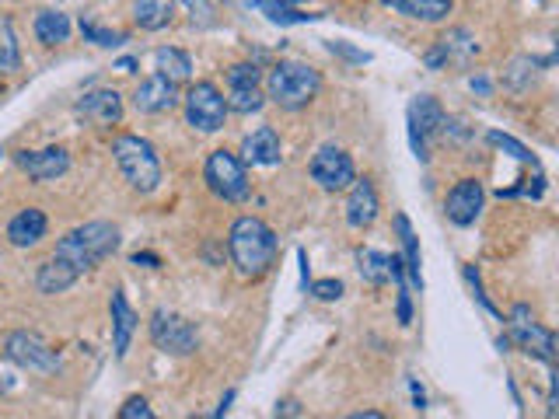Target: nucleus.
I'll return each instance as SVG.
<instances>
[{
  "label": "nucleus",
  "mask_w": 559,
  "mask_h": 419,
  "mask_svg": "<svg viewBox=\"0 0 559 419\" xmlns=\"http://www.w3.org/2000/svg\"><path fill=\"white\" fill-rule=\"evenodd\" d=\"M228 252L235 269L245 280H259L273 269L280 252V238L266 220L259 217H238L228 231Z\"/></svg>",
  "instance_id": "1"
},
{
  "label": "nucleus",
  "mask_w": 559,
  "mask_h": 419,
  "mask_svg": "<svg viewBox=\"0 0 559 419\" xmlns=\"http://www.w3.org/2000/svg\"><path fill=\"white\" fill-rule=\"evenodd\" d=\"M119 248V231L109 220H88V224L67 231L56 241L53 259H60L63 266H70L77 276H84L88 269H95L98 262H105Z\"/></svg>",
  "instance_id": "2"
},
{
  "label": "nucleus",
  "mask_w": 559,
  "mask_h": 419,
  "mask_svg": "<svg viewBox=\"0 0 559 419\" xmlns=\"http://www.w3.org/2000/svg\"><path fill=\"white\" fill-rule=\"evenodd\" d=\"M318 91H322V74L311 63H301V60L273 63L270 77H266V98L287 112L308 109L318 98Z\"/></svg>",
  "instance_id": "3"
},
{
  "label": "nucleus",
  "mask_w": 559,
  "mask_h": 419,
  "mask_svg": "<svg viewBox=\"0 0 559 419\" xmlns=\"http://www.w3.org/2000/svg\"><path fill=\"white\" fill-rule=\"evenodd\" d=\"M112 154H116V165L123 179L130 182V189L147 196L161 186V158L151 147V140L137 137V133H123V137L112 140Z\"/></svg>",
  "instance_id": "4"
},
{
  "label": "nucleus",
  "mask_w": 559,
  "mask_h": 419,
  "mask_svg": "<svg viewBox=\"0 0 559 419\" xmlns=\"http://www.w3.org/2000/svg\"><path fill=\"white\" fill-rule=\"evenodd\" d=\"M203 182L207 189L224 203H245L252 196V182L249 172H245V161L231 151H214L203 165Z\"/></svg>",
  "instance_id": "5"
},
{
  "label": "nucleus",
  "mask_w": 559,
  "mask_h": 419,
  "mask_svg": "<svg viewBox=\"0 0 559 419\" xmlns=\"http://www.w3.org/2000/svg\"><path fill=\"white\" fill-rule=\"evenodd\" d=\"M228 98L214 81H196L186 91V123L200 133H217L228 123Z\"/></svg>",
  "instance_id": "6"
},
{
  "label": "nucleus",
  "mask_w": 559,
  "mask_h": 419,
  "mask_svg": "<svg viewBox=\"0 0 559 419\" xmlns=\"http://www.w3.org/2000/svg\"><path fill=\"white\" fill-rule=\"evenodd\" d=\"M151 343L168 357H189L200 346V336H196V325L182 318L179 311L158 308L151 315Z\"/></svg>",
  "instance_id": "7"
},
{
  "label": "nucleus",
  "mask_w": 559,
  "mask_h": 419,
  "mask_svg": "<svg viewBox=\"0 0 559 419\" xmlns=\"http://www.w3.org/2000/svg\"><path fill=\"white\" fill-rule=\"evenodd\" d=\"M444 109L434 95H416L409 102L406 112V126H409V144H413V154L420 161H430V140L444 130Z\"/></svg>",
  "instance_id": "8"
},
{
  "label": "nucleus",
  "mask_w": 559,
  "mask_h": 419,
  "mask_svg": "<svg viewBox=\"0 0 559 419\" xmlns=\"http://www.w3.org/2000/svg\"><path fill=\"white\" fill-rule=\"evenodd\" d=\"M507 325H511V339L518 343V350H525L528 357L542 360V364H553L556 360V336L535 322V315H532L528 304H514Z\"/></svg>",
  "instance_id": "9"
},
{
  "label": "nucleus",
  "mask_w": 559,
  "mask_h": 419,
  "mask_svg": "<svg viewBox=\"0 0 559 419\" xmlns=\"http://www.w3.org/2000/svg\"><path fill=\"white\" fill-rule=\"evenodd\" d=\"M4 357L11 364H18L21 371H35V374H53L60 371V357L56 350H49V343L35 332H11L4 339Z\"/></svg>",
  "instance_id": "10"
},
{
  "label": "nucleus",
  "mask_w": 559,
  "mask_h": 419,
  "mask_svg": "<svg viewBox=\"0 0 559 419\" xmlns=\"http://www.w3.org/2000/svg\"><path fill=\"white\" fill-rule=\"evenodd\" d=\"M308 172H311V179L318 182V189H322V193H343V189H350V182L357 179L353 158L336 144L318 147L315 158H311Z\"/></svg>",
  "instance_id": "11"
},
{
  "label": "nucleus",
  "mask_w": 559,
  "mask_h": 419,
  "mask_svg": "<svg viewBox=\"0 0 559 419\" xmlns=\"http://www.w3.org/2000/svg\"><path fill=\"white\" fill-rule=\"evenodd\" d=\"M224 81H228V109L242 112V116L263 109V70L256 63H235V67H228Z\"/></svg>",
  "instance_id": "12"
},
{
  "label": "nucleus",
  "mask_w": 559,
  "mask_h": 419,
  "mask_svg": "<svg viewBox=\"0 0 559 419\" xmlns=\"http://www.w3.org/2000/svg\"><path fill=\"white\" fill-rule=\"evenodd\" d=\"M74 112L84 119V123L98 126V130H109V126H116L119 119H123V95L112 88H95V91H88V95L77 98Z\"/></svg>",
  "instance_id": "13"
},
{
  "label": "nucleus",
  "mask_w": 559,
  "mask_h": 419,
  "mask_svg": "<svg viewBox=\"0 0 559 419\" xmlns=\"http://www.w3.org/2000/svg\"><path fill=\"white\" fill-rule=\"evenodd\" d=\"M133 105H137V112H144V116H165V112H172L175 105H179V84L165 74H151L147 81L137 84Z\"/></svg>",
  "instance_id": "14"
},
{
  "label": "nucleus",
  "mask_w": 559,
  "mask_h": 419,
  "mask_svg": "<svg viewBox=\"0 0 559 419\" xmlns=\"http://www.w3.org/2000/svg\"><path fill=\"white\" fill-rule=\"evenodd\" d=\"M14 165L35 182H53L70 172V154L63 147H42V151H21L14 154Z\"/></svg>",
  "instance_id": "15"
},
{
  "label": "nucleus",
  "mask_w": 559,
  "mask_h": 419,
  "mask_svg": "<svg viewBox=\"0 0 559 419\" xmlns=\"http://www.w3.org/2000/svg\"><path fill=\"white\" fill-rule=\"evenodd\" d=\"M479 210H483V182L479 179L455 182V189L444 196V213H448V220L451 224H458V227L476 224Z\"/></svg>",
  "instance_id": "16"
},
{
  "label": "nucleus",
  "mask_w": 559,
  "mask_h": 419,
  "mask_svg": "<svg viewBox=\"0 0 559 419\" xmlns=\"http://www.w3.org/2000/svg\"><path fill=\"white\" fill-rule=\"evenodd\" d=\"M381 200H378V189H374L371 179H353L350 182V200H346V224L353 231H367V227L378 220Z\"/></svg>",
  "instance_id": "17"
},
{
  "label": "nucleus",
  "mask_w": 559,
  "mask_h": 419,
  "mask_svg": "<svg viewBox=\"0 0 559 419\" xmlns=\"http://www.w3.org/2000/svg\"><path fill=\"white\" fill-rule=\"evenodd\" d=\"M242 161L245 165H256V168H273L283 161V147L280 137L273 126H259L256 133L242 140Z\"/></svg>",
  "instance_id": "18"
},
{
  "label": "nucleus",
  "mask_w": 559,
  "mask_h": 419,
  "mask_svg": "<svg viewBox=\"0 0 559 419\" xmlns=\"http://www.w3.org/2000/svg\"><path fill=\"white\" fill-rule=\"evenodd\" d=\"M109 311H112V346H116V360H126L140 318H137V311L130 308V301H126L123 290H112Z\"/></svg>",
  "instance_id": "19"
},
{
  "label": "nucleus",
  "mask_w": 559,
  "mask_h": 419,
  "mask_svg": "<svg viewBox=\"0 0 559 419\" xmlns=\"http://www.w3.org/2000/svg\"><path fill=\"white\" fill-rule=\"evenodd\" d=\"M476 49H479L476 39H472L465 28H455V32H448L444 39H437V46L430 49L427 56H423V63H427L430 70H441V67H448V63H455V60H469Z\"/></svg>",
  "instance_id": "20"
},
{
  "label": "nucleus",
  "mask_w": 559,
  "mask_h": 419,
  "mask_svg": "<svg viewBox=\"0 0 559 419\" xmlns=\"http://www.w3.org/2000/svg\"><path fill=\"white\" fill-rule=\"evenodd\" d=\"M46 227H49L46 213L39 207H28V210H21L18 217H11V224H7V241H11L14 248H32L46 238Z\"/></svg>",
  "instance_id": "21"
},
{
  "label": "nucleus",
  "mask_w": 559,
  "mask_h": 419,
  "mask_svg": "<svg viewBox=\"0 0 559 419\" xmlns=\"http://www.w3.org/2000/svg\"><path fill=\"white\" fill-rule=\"evenodd\" d=\"M175 0H133V21L144 32H161L172 25Z\"/></svg>",
  "instance_id": "22"
},
{
  "label": "nucleus",
  "mask_w": 559,
  "mask_h": 419,
  "mask_svg": "<svg viewBox=\"0 0 559 419\" xmlns=\"http://www.w3.org/2000/svg\"><path fill=\"white\" fill-rule=\"evenodd\" d=\"M381 4L413 21H444L451 14V0H381Z\"/></svg>",
  "instance_id": "23"
},
{
  "label": "nucleus",
  "mask_w": 559,
  "mask_h": 419,
  "mask_svg": "<svg viewBox=\"0 0 559 419\" xmlns=\"http://www.w3.org/2000/svg\"><path fill=\"white\" fill-rule=\"evenodd\" d=\"M77 280H81V276H77L74 269L63 266L60 259H53V255H49V259L39 266V276H35V287H39L42 294H63V290H70Z\"/></svg>",
  "instance_id": "24"
},
{
  "label": "nucleus",
  "mask_w": 559,
  "mask_h": 419,
  "mask_svg": "<svg viewBox=\"0 0 559 419\" xmlns=\"http://www.w3.org/2000/svg\"><path fill=\"white\" fill-rule=\"evenodd\" d=\"M395 231H399V241H402V262H406L409 287H413V290H423L420 248H416V234H413V227H409V217H406V213H399V217H395Z\"/></svg>",
  "instance_id": "25"
},
{
  "label": "nucleus",
  "mask_w": 559,
  "mask_h": 419,
  "mask_svg": "<svg viewBox=\"0 0 559 419\" xmlns=\"http://www.w3.org/2000/svg\"><path fill=\"white\" fill-rule=\"evenodd\" d=\"M70 18L63 11H42L35 14V39L42 42V46H63V42L70 39Z\"/></svg>",
  "instance_id": "26"
},
{
  "label": "nucleus",
  "mask_w": 559,
  "mask_h": 419,
  "mask_svg": "<svg viewBox=\"0 0 559 419\" xmlns=\"http://www.w3.org/2000/svg\"><path fill=\"white\" fill-rule=\"evenodd\" d=\"M154 67H158V74L172 77L175 84L193 77V60H189V53H182V49H175V46H161L158 53H154Z\"/></svg>",
  "instance_id": "27"
},
{
  "label": "nucleus",
  "mask_w": 559,
  "mask_h": 419,
  "mask_svg": "<svg viewBox=\"0 0 559 419\" xmlns=\"http://www.w3.org/2000/svg\"><path fill=\"white\" fill-rule=\"evenodd\" d=\"M249 7L263 11L273 25H304V21L318 18V14H304L294 7V0H249Z\"/></svg>",
  "instance_id": "28"
},
{
  "label": "nucleus",
  "mask_w": 559,
  "mask_h": 419,
  "mask_svg": "<svg viewBox=\"0 0 559 419\" xmlns=\"http://www.w3.org/2000/svg\"><path fill=\"white\" fill-rule=\"evenodd\" d=\"M357 269L371 287H385L392 280V269H388V255L378 248H360L357 252Z\"/></svg>",
  "instance_id": "29"
},
{
  "label": "nucleus",
  "mask_w": 559,
  "mask_h": 419,
  "mask_svg": "<svg viewBox=\"0 0 559 419\" xmlns=\"http://www.w3.org/2000/svg\"><path fill=\"white\" fill-rule=\"evenodd\" d=\"M21 67V49L14 39V28L7 18H0V74H14Z\"/></svg>",
  "instance_id": "30"
},
{
  "label": "nucleus",
  "mask_w": 559,
  "mask_h": 419,
  "mask_svg": "<svg viewBox=\"0 0 559 419\" xmlns=\"http://www.w3.org/2000/svg\"><path fill=\"white\" fill-rule=\"evenodd\" d=\"M486 140H490L493 147H500V151H507V154H511V158H518L521 165H532V168H539V161H535V154L528 151L525 144H518V140H514V137H507V133L493 130V133H490V137H486Z\"/></svg>",
  "instance_id": "31"
},
{
  "label": "nucleus",
  "mask_w": 559,
  "mask_h": 419,
  "mask_svg": "<svg viewBox=\"0 0 559 419\" xmlns=\"http://www.w3.org/2000/svg\"><path fill=\"white\" fill-rule=\"evenodd\" d=\"M81 32H84V39L95 42V46H123L126 42V32H112V28L95 25L91 18L81 21Z\"/></svg>",
  "instance_id": "32"
},
{
  "label": "nucleus",
  "mask_w": 559,
  "mask_h": 419,
  "mask_svg": "<svg viewBox=\"0 0 559 419\" xmlns=\"http://www.w3.org/2000/svg\"><path fill=\"white\" fill-rule=\"evenodd\" d=\"M182 4H186L193 25L210 28L217 21V4H221V0H182Z\"/></svg>",
  "instance_id": "33"
},
{
  "label": "nucleus",
  "mask_w": 559,
  "mask_h": 419,
  "mask_svg": "<svg viewBox=\"0 0 559 419\" xmlns=\"http://www.w3.org/2000/svg\"><path fill=\"white\" fill-rule=\"evenodd\" d=\"M119 419H154V409L147 406V399L133 395V399L123 402V409H119Z\"/></svg>",
  "instance_id": "34"
},
{
  "label": "nucleus",
  "mask_w": 559,
  "mask_h": 419,
  "mask_svg": "<svg viewBox=\"0 0 559 419\" xmlns=\"http://www.w3.org/2000/svg\"><path fill=\"white\" fill-rule=\"evenodd\" d=\"M325 46H329V53L343 56V60H350V63H371V53H364V49H353L350 42H325Z\"/></svg>",
  "instance_id": "35"
},
{
  "label": "nucleus",
  "mask_w": 559,
  "mask_h": 419,
  "mask_svg": "<svg viewBox=\"0 0 559 419\" xmlns=\"http://www.w3.org/2000/svg\"><path fill=\"white\" fill-rule=\"evenodd\" d=\"M311 294H315L318 301H339V297H343V283L339 280H315L311 283Z\"/></svg>",
  "instance_id": "36"
},
{
  "label": "nucleus",
  "mask_w": 559,
  "mask_h": 419,
  "mask_svg": "<svg viewBox=\"0 0 559 419\" xmlns=\"http://www.w3.org/2000/svg\"><path fill=\"white\" fill-rule=\"evenodd\" d=\"M465 280H469V283H472V290H476L479 304H483V308H486V311H490V315H500V311H497V308H493V301H490V297H486V294H483V287H479V273H476V266H465Z\"/></svg>",
  "instance_id": "37"
},
{
  "label": "nucleus",
  "mask_w": 559,
  "mask_h": 419,
  "mask_svg": "<svg viewBox=\"0 0 559 419\" xmlns=\"http://www.w3.org/2000/svg\"><path fill=\"white\" fill-rule=\"evenodd\" d=\"M130 262H133V266H147V269H158L161 266V259L154 252H137Z\"/></svg>",
  "instance_id": "38"
},
{
  "label": "nucleus",
  "mask_w": 559,
  "mask_h": 419,
  "mask_svg": "<svg viewBox=\"0 0 559 419\" xmlns=\"http://www.w3.org/2000/svg\"><path fill=\"white\" fill-rule=\"evenodd\" d=\"M472 91H479V95H490V88H493V84L490 81H486V77H472Z\"/></svg>",
  "instance_id": "39"
},
{
  "label": "nucleus",
  "mask_w": 559,
  "mask_h": 419,
  "mask_svg": "<svg viewBox=\"0 0 559 419\" xmlns=\"http://www.w3.org/2000/svg\"><path fill=\"white\" fill-rule=\"evenodd\" d=\"M116 67L123 70V74H133V70H137V60H133V56H123V60H119Z\"/></svg>",
  "instance_id": "40"
},
{
  "label": "nucleus",
  "mask_w": 559,
  "mask_h": 419,
  "mask_svg": "<svg viewBox=\"0 0 559 419\" xmlns=\"http://www.w3.org/2000/svg\"><path fill=\"white\" fill-rule=\"evenodd\" d=\"M277 413H283V416H297L301 409H297V402H283V406H277Z\"/></svg>",
  "instance_id": "41"
},
{
  "label": "nucleus",
  "mask_w": 559,
  "mask_h": 419,
  "mask_svg": "<svg viewBox=\"0 0 559 419\" xmlns=\"http://www.w3.org/2000/svg\"><path fill=\"white\" fill-rule=\"evenodd\" d=\"M231 402H235V392H228V395H224V399H221V409H217L214 416H224V413H228V409H231Z\"/></svg>",
  "instance_id": "42"
},
{
  "label": "nucleus",
  "mask_w": 559,
  "mask_h": 419,
  "mask_svg": "<svg viewBox=\"0 0 559 419\" xmlns=\"http://www.w3.org/2000/svg\"><path fill=\"white\" fill-rule=\"evenodd\" d=\"M353 419H381V413H374V409H367V413H353Z\"/></svg>",
  "instance_id": "43"
}]
</instances>
